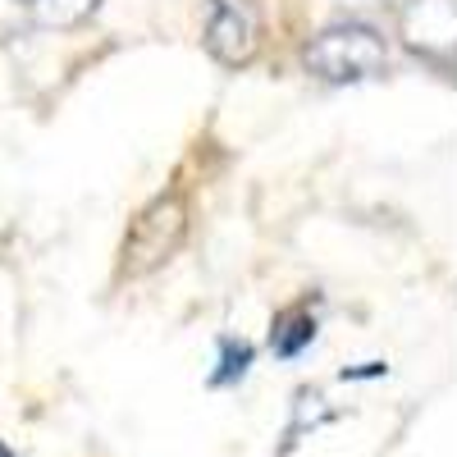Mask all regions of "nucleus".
<instances>
[{
    "instance_id": "obj_4",
    "label": "nucleus",
    "mask_w": 457,
    "mask_h": 457,
    "mask_svg": "<svg viewBox=\"0 0 457 457\" xmlns=\"http://www.w3.org/2000/svg\"><path fill=\"white\" fill-rule=\"evenodd\" d=\"M398 23H403V42L416 55L453 69V0H407Z\"/></svg>"
},
{
    "instance_id": "obj_7",
    "label": "nucleus",
    "mask_w": 457,
    "mask_h": 457,
    "mask_svg": "<svg viewBox=\"0 0 457 457\" xmlns=\"http://www.w3.org/2000/svg\"><path fill=\"white\" fill-rule=\"evenodd\" d=\"M0 457H14V453H10V448H5V444H0Z\"/></svg>"
},
{
    "instance_id": "obj_3",
    "label": "nucleus",
    "mask_w": 457,
    "mask_h": 457,
    "mask_svg": "<svg viewBox=\"0 0 457 457\" xmlns=\"http://www.w3.org/2000/svg\"><path fill=\"white\" fill-rule=\"evenodd\" d=\"M206 51L228 64L243 69L256 55V19L247 0H206Z\"/></svg>"
},
{
    "instance_id": "obj_6",
    "label": "nucleus",
    "mask_w": 457,
    "mask_h": 457,
    "mask_svg": "<svg viewBox=\"0 0 457 457\" xmlns=\"http://www.w3.org/2000/svg\"><path fill=\"white\" fill-rule=\"evenodd\" d=\"M220 353H224V370H215V385H228V379H238L252 361V348L247 343H234V338H224L220 343Z\"/></svg>"
},
{
    "instance_id": "obj_1",
    "label": "nucleus",
    "mask_w": 457,
    "mask_h": 457,
    "mask_svg": "<svg viewBox=\"0 0 457 457\" xmlns=\"http://www.w3.org/2000/svg\"><path fill=\"white\" fill-rule=\"evenodd\" d=\"M307 69L316 73L320 83H361L375 79L385 69L389 51H385V37L366 23H334L325 32H316L307 42Z\"/></svg>"
},
{
    "instance_id": "obj_2",
    "label": "nucleus",
    "mask_w": 457,
    "mask_h": 457,
    "mask_svg": "<svg viewBox=\"0 0 457 457\" xmlns=\"http://www.w3.org/2000/svg\"><path fill=\"white\" fill-rule=\"evenodd\" d=\"M187 238V206L165 193L156 197L146 211H137V220L129 224V238H124V275H151L183 247Z\"/></svg>"
},
{
    "instance_id": "obj_5",
    "label": "nucleus",
    "mask_w": 457,
    "mask_h": 457,
    "mask_svg": "<svg viewBox=\"0 0 457 457\" xmlns=\"http://www.w3.org/2000/svg\"><path fill=\"white\" fill-rule=\"evenodd\" d=\"M10 5L42 28H73V23H87L101 10V0H10Z\"/></svg>"
}]
</instances>
